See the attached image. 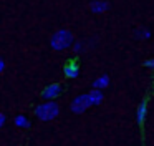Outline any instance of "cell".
<instances>
[{"label":"cell","mask_w":154,"mask_h":146,"mask_svg":"<svg viewBox=\"0 0 154 146\" xmlns=\"http://www.w3.org/2000/svg\"><path fill=\"white\" fill-rule=\"evenodd\" d=\"M73 33L70 32V30H57V32L51 35L50 38V46L55 50V52H63V50L70 48L71 45H73Z\"/></svg>","instance_id":"obj_1"},{"label":"cell","mask_w":154,"mask_h":146,"mask_svg":"<svg viewBox=\"0 0 154 146\" xmlns=\"http://www.w3.org/2000/svg\"><path fill=\"white\" fill-rule=\"evenodd\" d=\"M33 113L40 121H51L60 115V106L57 101H43L38 106H35Z\"/></svg>","instance_id":"obj_2"},{"label":"cell","mask_w":154,"mask_h":146,"mask_svg":"<svg viewBox=\"0 0 154 146\" xmlns=\"http://www.w3.org/2000/svg\"><path fill=\"white\" fill-rule=\"evenodd\" d=\"M90 106H93L91 105V101H90V96H88V93H85V95H78L76 98L71 101V111L75 113V115H81V113H85Z\"/></svg>","instance_id":"obj_3"},{"label":"cell","mask_w":154,"mask_h":146,"mask_svg":"<svg viewBox=\"0 0 154 146\" xmlns=\"http://www.w3.org/2000/svg\"><path fill=\"white\" fill-rule=\"evenodd\" d=\"M61 95V85L60 83H50L42 90V98L45 101H55Z\"/></svg>","instance_id":"obj_4"},{"label":"cell","mask_w":154,"mask_h":146,"mask_svg":"<svg viewBox=\"0 0 154 146\" xmlns=\"http://www.w3.org/2000/svg\"><path fill=\"white\" fill-rule=\"evenodd\" d=\"M63 73H65V76H66V78H70V80L78 78V75H80V65L76 63V60L68 62L66 65L63 66Z\"/></svg>","instance_id":"obj_5"},{"label":"cell","mask_w":154,"mask_h":146,"mask_svg":"<svg viewBox=\"0 0 154 146\" xmlns=\"http://www.w3.org/2000/svg\"><path fill=\"white\" fill-rule=\"evenodd\" d=\"M146 115H147V98L143 100V101L137 105V108H136V121H137V125H144V121H146Z\"/></svg>","instance_id":"obj_6"},{"label":"cell","mask_w":154,"mask_h":146,"mask_svg":"<svg viewBox=\"0 0 154 146\" xmlns=\"http://www.w3.org/2000/svg\"><path fill=\"white\" fill-rule=\"evenodd\" d=\"M90 10L93 13H104L106 10H109V3L106 0H93L90 3Z\"/></svg>","instance_id":"obj_7"},{"label":"cell","mask_w":154,"mask_h":146,"mask_svg":"<svg viewBox=\"0 0 154 146\" xmlns=\"http://www.w3.org/2000/svg\"><path fill=\"white\" fill-rule=\"evenodd\" d=\"M108 86H109V76L108 75H100L93 81V88L94 90H101V91H103L104 88H108Z\"/></svg>","instance_id":"obj_8"},{"label":"cell","mask_w":154,"mask_h":146,"mask_svg":"<svg viewBox=\"0 0 154 146\" xmlns=\"http://www.w3.org/2000/svg\"><path fill=\"white\" fill-rule=\"evenodd\" d=\"M88 96H90V101H91V105H101L103 103V100H104V95H103V91L101 90H91L90 93H88Z\"/></svg>","instance_id":"obj_9"},{"label":"cell","mask_w":154,"mask_h":146,"mask_svg":"<svg viewBox=\"0 0 154 146\" xmlns=\"http://www.w3.org/2000/svg\"><path fill=\"white\" fill-rule=\"evenodd\" d=\"M14 123H15L17 128H30V119L25 115H17L14 118Z\"/></svg>","instance_id":"obj_10"},{"label":"cell","mask_w":154,"mask_h":146,"mask_svg":"<svg viewBox=\"0 0 154 146\" xmlns=\"http://www.w3.org/2000/svg\"><path fill=\"white\" fill-rule=\"evenodd\" d=\"M134 38H137V40H147V38H151V32L147 28H144V27H139V28L134 30Z\"/></svg>","instance_id":"obj_11"},{"label":"cell","mask_w":154,"mask_h":146,"mask_svg":"<svg viewBox=\"0 0 154 146\" xmlns=\"http://www.w3.org/2000/svg\"><path fill=\"white\" fill-rule=\"evenodd\" d=\"M144 66H146V68H149V70H154V58L146 60V62H144Z\"/></svg>","instance_id":"obj_12"},{"label":"cell","mask_w":154,"mask_h":146,"mask_svg":"<svg viewBox=\"0 0 154 146\" xmlns=\"http://www.w3.org/2000/svg\"><path fill=\"white\" fill-rule=\"evenodd\" d=\"M71 46H73V50L78 53V52H81V48H83V43H80V42L75 43V42H73V45H71Z\"/></svg>","instance_id":"obj_13"},{"label":"cell","mask_w":154,"mask_h":146,"mask_svg":"<svg viewBox=\"0 0 154 146\" xmlns=\"http://www.w3.org/2000/svg\"><path fill=\"white\" fill-rule=\"evenodd\" d=\"M5 121H7V118H5V115L4 113H0V128L5 125Z\"/></svg>","instance_id":"obj_14"},{"label":"cell","mask_w":154,"mask_h":146,"mask_svg":"<svg viewBox=\"0 0 154 146\" xmlns=\"http://www.w3.org/2000/svg\"><path fill=\"white\" fill-rule=\"evenodd\" d=\"M4 70H5V62H4L2 58H0V73L4 71Z\"/></svg>","instance_id":"obj_15"}]
</instances>
